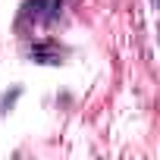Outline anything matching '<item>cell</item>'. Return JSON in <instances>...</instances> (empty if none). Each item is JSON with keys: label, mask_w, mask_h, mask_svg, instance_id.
<instances>
[{"label": "cell", "mask_w": 160, "mask_h": 160, "mask_svg": "<svg viewBox=\"0 0 160 160\" xmlns=\"http://www.w3.org/2000/svg\"><path fill=\"white\" fill-rule=\"evenodd\" d=\"M60 7H63V0H25L22 16L32 22H50L60 16Z\"/></svg>", "instance_id": "cell-1"}, {"label": "cell", "mask_w": 160, "mask_h": 160, "mask_svg": "<svg viewBox=\"0 0 160 160\" xmlns=\"http://www.w3.org/2000/svg\"><path fill=\"white\" fill-rule=\"evenodd\" d=\"M28 57L32 60H38V63H60V50L57 47H50V44H35L32 50H28Z\"/></svg>", "instance_id": "cell-2"}]
</instances>
